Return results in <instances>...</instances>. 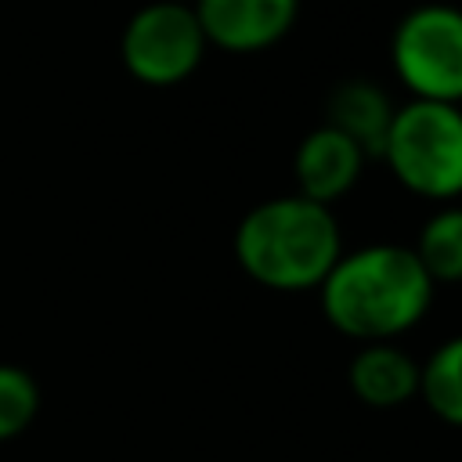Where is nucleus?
Segmentation results:
<instances>
[{
    "label": "nucleus",
    "mask_w": 462,
    "mask_h": 462,
    "mask_svg": "<svg viewBox=\"0 0 462 462\" xmlns=\"http://www.w3.org/2000/svg\"><path fill=\"white\" fill-rule=\"evenodd\" d=\"M343 253L332 206L278 195L253 206L235 227V260L263 289L307 292L325 282Z\"/></svg>",
    "instance_id": "f03ea898"
},
{
    "label": "nucleus",
    "mask_w": 462,
    "mask_h": 462,
    "mask_svg": "<svg viewBox=\"0 0 462 462\" xmlns=\"http://www.w3.org/2000/svg\"><path fill=\"white\" fill-rule=\"evenodd\" d=\"M365 162H368V155L346 134L321 123L300 141V148L292 155V173H296V188H300L296 195L332 206L361 180Z\"/></svg>",
    "instance_id": "0eeeda50"
},
{
    "label": "nucleus",
    "mask_w": 462,
    "mask_h": 462,
    "mask_svg": "<svg viewBox=\"0 0 462 462\" xmlns=\"http://www.w3.org/2000/svg\"><path fill=\"white\" fill-rule=\"evenodd\" d=\"M422 271L437 282H462V206L448 202L426 217L419 242L411 245Z\"/></svg>",
    "instance_id": "9b49d317"
},
{
    "label": "nucleus",
    "mask_w": 462,
    "mask_h": 462,
    "mask_svg": "<svg viewBox=\"0 0 462 462\" xmlns=\"http://www.w3.org/2000/svg\"><path fill=\"white\" fill-rule=\"evenodd\" d=\"M166 4H195V0H166Z\"/></svg>",
    "instance_id": "ddd939ff"
},
{
    "label": "nucleus",
    "mask_w": 462,
    "mask_h": 462,
    "mask_svg": "<svg viewBox=\"0 0 462 462\" xmlns=\"http://www.w3.org/2000/svg\"><path fill=\"white\" fill-rule=\"evenodd\" d=\"M40 411V386L18 365H0V444L29 430Z\"/></svg>",
    "instance_id": "f8f14e48"
},
{
    "label": "nucleus",
    "mask_w": 462,
    "mask_h": 462,
    "mask_svg": "<svg viewBox=\"0 0 462 462\" xmlns=\"http://www.w3.org/2000/svg\"><path fill=\"white\" fill-rule=\"evenodd\" d=\"M383 162L419 199H462V105L422 97L397 105Z\"/></svg>",
    "instance_id": "7ed1b4c3"
},
{
    "label": "nucleus",
    "mask_w": 462,
    "mask_h": 462,
    "mask_svg": "<svg viewBox=\"0 0 462 462\" xmlns=\"http://www.w3.org/2000/svg\"><path fill=\"white\" fill-rule=\"evenodd\" d=\"M350 390L361 404L390 411L419 397V361L390 343H365L346 368Z\"/></svg>",
    "instance_id": "6e6552de"
},
{
    "label": "nucleus",
    "mask_w": 462,
    "mask_h": 462,
    "mask_svg": "<svg viewBox=\"0 0 462 462\" xmlns=\"http://www.w3.org/2000/svg\"><path fill=\"white\" fill-rule=\"evenodd\" d=\"M397 105L372 79H343L325 105V123L346 134L368 159H383Z\"/></svg>",
    "instance_id": "1a4fd4ad"
},
{
    "label": "nucleus",
    "mask_w": 462,
    "mask_h": 462,
    "mask_svg": "<svg viewBox=\"0 0 462 462\" xmlns=\"http://www.w3.org/2000/svg\"><path fill=\"white\" fill-rule=\"evenodd\" d=\"M419 397L440 422L462 426V336L444 339L419 365Z\"/></svg>",
    "instance_id": "9d476101"
},
{
    "label": "nucleus",
    "mask_w": 462,
    "mask_h": 462,
    "mask_svg": "<svg viewBox=\"0 0 462 462\" xmlns=\"http://www.w3.org/2000/svg\"><path fill=\"white\" fill-rule=\"evenodd\" d=\"M191 11L209 47L227 54H256L292 32L300 0H195Z\"/></svg>",
    "instance_id": "423d86ee"
},
{
    "label": "nucleus",
    "mask_w": 462,
    "mask_h": 462,
    "mask_svg": "<svg viewBox=\"0 0 462 462\" xmlns=\"http://www.w3.org/2000/svg\"><path fill=\"white\" fill-rule=\"evenodd\" d=\"M206 36L191 4L148 0L130 14L119 36L123 69L144 87L184 83L206 58Z\"/></svg>",
    "instance_id": "39448f33"
},
{
    "label": "nucleus",
    "mask_w": 462,
    "mask_h": 462,
    "mask_svg": "<svg viewBox=\"0 0 462 462\" xmlns=\"http://www.w3.org/2000/svg\"><path fill=\"white\" fill-rule=\"evenodd\" d=\"M328 325L357 343H390L415 328L433 303V278L411 245L375 242L343 249L318 285Z\"/></svg>",
    "instance_id": "f257e3e1"
},
{
    "label": "nucleus",
    "mask_w": 462,
    "mask_h": 462,
    "mask_svg": "<svg viewBox=\"0 0 462 462\" xmlns=\"http://www.w3.org/2000/svg\"><path fill=\"white\" fill-rule=\"evenodd\" d=\"M390 65L411 97L462 105V7H411L393 29Z\"/></svg>",
    "instance_id": "20e7f679"
}]
</instances>
